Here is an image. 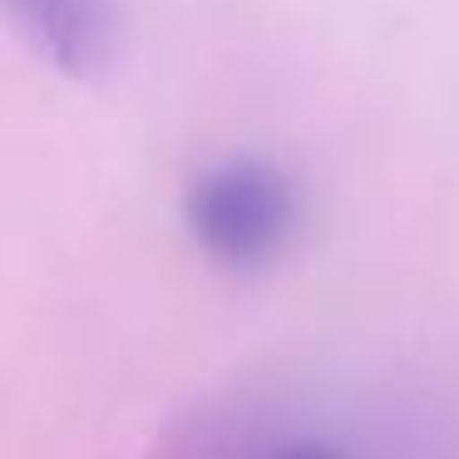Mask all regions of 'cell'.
Wrapping results in <instances>:
<instances>
[{
	"mask_svg": "<svg viewBox=\"0 0 459 459\" xmlns=\"http://www.w3.org/2000/svg\"><path fill=\"white\" fill-rule=\"evenodd\" d=\"M301 222V193L281 163L232 153L198 169L183 188V228L218 267L252 272L287 252Z\"/></svg>",
	"mask_w": 459,
	"mask_h": 459,
	"instance_id": "cell-1",
	"label": "cell"
},
{
	"mask_svg": "<svg viewBox=\"0 0 459 459\" xmlns=\"http://www.w3.org/2000/svg\"><path fill=\"white\" fill-rule=\"evenodd\" d=\"M21 40L74 84H100L119 65V0H5Z\"/></svg>",
	"mask_w": 459,
	"mask_h": 459,
	"instance_id": "cell-2",
	"label": "cell"
},
{
	"mask_svg": "<svg viewBox=\"0 0 459 459\" xmlns=\"http://www.w3.org/2000/svg\"><path fill=\"white\" fill-rule=\"evenodd\" d=\"M287 449L238 410H198L153 449V459H287Z\"/></svg>",
	"mask_w": 459,
	"mask_h": 459,
	"instance_id": "cell-3",
	"label": "cell"
},
{
	"mask_svg": "<svg viewBox=\"0 0 459 459\" xmlns=\"http://www.w3.org/2000/svg\"><path fill=\"white\" fill-rule=\"evenodd\" d=\"M287 459H341V455H336V449H326V445H291Z\"/></svg>",
	"mask_w": 459,
	"mask_h": 459,
	"instance_id": "cell-4",
	"label": "cell"
}]
</instances>
